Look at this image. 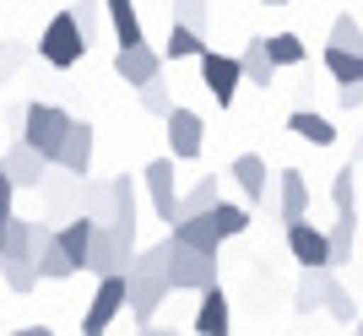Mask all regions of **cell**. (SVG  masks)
<instances>
[{"label":"cell","instance_id":"6da1fadb","mask_svg":"<svg viewBox=\"0 0 363 336\" xmlns=\"http://www.w3.org/2000/svg\"><path fill=\"white\" fill-rule=\"evenodd\" d=\"M168 239L152 250H136L130 266H125V315L136 325H152L157 320V309L168 304Z\"/></svg>","mask_w":363,"mask_h":336},{"label":"cell","instance_id":"7a4b0ae2","mask_svg":"<svg viewBox=\"0 0 363 336\" xmlns=\"http://www.w3.org/2000/svg\"><path fill=\"white\" fill-rule=\"evenodd\" d=\"M71 108L60 103H22V125H16V141H28L33 152L44 157V163H55V152H60L65 130H71Z\"/></svg>","mask_w":363,"mask_h":336},{"label":"cell","instance_id":"3957f363","mask_svg":"<svg viewBox=\"0 0 363 336\" xmlns=\"http://www.w3.org/2000/svg\"><path fill=\"white\" fill-rule=\"evenodd\" d=\"M82 55H87V38H82V28H76V16L71 11L49 16V28L38 33V60H44L49 71H76Z\"/></svg>","mask_w":363,"mask_h":336},{"label":"cell","instance_id":"277c9868","mask_svg":"<svg viewBox=\"0 0 363 336\" xmlns=\"http://www.w3.org/2000/svg\"><path fill=\"white\" fill-rule=\"evenodd\" d=\"M168 293H201L217 282V255H201V250H184L168 239Z\"/></svg>","mask_w":363,"mask_h":336},{"label":"cell","instance_id":"5b68a950","mask_svg":"<svg viewBox=\"0 0 363 336\" xmlns=\"http://www.w3.org/2000/svg\"><path fill=\"white\" fill-rule=\"evenodd\" d=\"M179 163L174 157H152L147 168H141V184H147V201H152V212L163 217V228H174V217H179Z\"/></svg>","mask_w":363,"mask_h":336},{"label":"cell","instance_id":"8992f818","mask_svg":"<svg viewBox=\"0 0 363 336\" xmlns=\"http://www.w3.org/2000/svg\"><path fill=\"white\" fill-rule=\"evenodd\" d=\"M196 65H201V82H206V92H212V103L233 108V98H239V87H244L239 60H233V55H217V49H201Z\"/></svg>","mask_w":363,"mask_h":336},{"label":"cell","instance_id":"52a82bcc","mask_svg":"<svg viewBox=\"0 0 363 336\" xmlns=\"http://www.w3.org/2000/svg\"><path fill=\"white\" fill-rule=\"evenodd\" d=\"M163 125H168V157H174V163H196L201 147H206V125H201V114L174 103Z\"/></svg>","mask_w":363,"mask_h":336},{"label":"cell","instance_id":"ba28073f","mask_svg":"<svg viewBox=\"0 0 363 336\" xmlns=\"http://www.w3.org/2000/svg\"><path fill=\"white\" fill-rule=\"evenodd\" d=\"M125 315V271L120 276H98V293H92V304L82 309V336L92 331H108V325Z\"/></svg>","mask_w":363,"mask_h":336},{"label":"cell","instance_id":"9c48e42d","mask_svg":"<svg viewBox=\"0 0 363 336\" xmlns=\"http://www.w3.org/2000/svg\"><path fill=\"white\" fill-rule=\"evenodd\" d=\"M130 255H136V250H125L120 239H114V228L92 223V239H87V260H82V271H92V276H120L125 266H130Z\"/></svg>","mask_w":363,"mask_h":336},{"label":"cell","instance_id":"30bf717a","mask_svg":"<svg viewBox=\"0 0 363 336\" xmlns=\"http://www.w3.org/2000/svg\"><path fill=\"white\" fill-rule=\"evenodd\" d=\"M38 196H44L49 223H55V228H60L65 217H76V212H82V206H76V201H82V179H76V174H65V168H49V174H44V184H38Z\"/></svg>","mask_w":363,"mask_h":336},{"label":"cell","instance_id":"8fae6325","mask_svg":"<svg viewBox=\"0 0 363 336\" xmlns=\"http://www.w3.org/2000/svg\"><path fill=\"white\" fill-rule=\"evenodd\" d=\"M92 147H98V136H92L87 120H71V130H65L60 152H55V163L49 168H65V174H76V179H87L92 174Z\"/></svg>","mask_w":363,"mask_h":336},{"label":"cell","instance_id":"7c38bea8","mask_svg":"<svg viewBox=\"0 0 363 336\" xmlns=\"http://www.w3.org/2000/svg\"><path fill=\"white\" fill-rule=\"evenodd\" d=\"M114 77H120L125 87H147L152 77H163V49H152V44L114 49Z\"/></svg>","mask_w":363,"mask_h":336},{"label":"cell","instance_id":"4fadbf2b","mask_svg":"<svg viewBox=\"0 0 363 336\" xmlns=\"http://www.w3.org/2000/svg\"><path fill=\"white\" fill-rule=\"evenodd\" d=\"M0 174L11 179V190H38V184H44V174H49V163L33 152L28 141H11V147L0 152Z\"/></svg>","mask_w":363,"mask_h":336},{"label":"cell","instance_id":"5bb4252c","mask_svg":"<svg viewBox=\"0 0 363 336\" xmlns=\"http://www.w3.org/2000/svg\"><path fill=\"white\" fill-rule=\"evenodd\" d=\"M288 250L293 260H298L303 271H315V266H331V245H325V228H315L309 217H298V223H288Z\"/></svg>","mask_w":363,"mask_h":336},{"label":"cell","instance_id":"9a60e30c","mask_svg":"<svg viewBox=\"0 0 363 336\" xmlns=\"http://www.w3.org/2000/svg\"><path fill=\"white\" fill-rule=\"evenodd\" d=\"M196 298H201V304H196V315H190V331H196V336H228V325H233L228 293L212 282V288H201Z\"/></svg>","mask_w":363,"mask_h":336},{"label":"cell","instance_id":"2e32d148","mask_svg":"<svg viewBox=\"0 0 363 336\" xmlns=\"http://www.w3.org/2000/svg\"><path fill=\"white\" fill-rule=\"evenodd\" d=\"M277 217H282V228L309 217V179H303L298 168H282L277 174Z\"/></svg>","mask_w":363,"mask_h":336},{"label":"cell","instance_id":"e0dca14e","mask_svg":"<svg viewBox=\"0 0 363 336\" xmlns=\"http://www.w3.org/2000/svg\"><path fill=\"white\" fill-rule=\"evenodd\" d=\"M233 184H239L244 206H260V201H266V184H272L266 157H260V152H239V157H233Z\"/></svg>","mask_w":363,"mask_h":336},{"label":"cell","instance_id":"ac0fdd59","mask_svg":"<svg viewBox=\"0 0 363 336\" xmlns=\"http://www.w3.org/2000/svg\"><path fill=\"white\" fill-rule=\"evenodd\" d=\"M168 239L184 245V250H201V255H217V250H223V233L212 228V217H206V212H201V217H179V223L168 228Z\"/></svg>","mask_w":363,"mask_h":336},{"label":"cell","instance_id":"d6986e66","mask_svg":"<svg viewBox=\"0 0 363 336\" xmlns=\"http://www.w3.org/2000/svg\"><path fill=\"white\" fill-rule=\"evenodd\" d=\"M325 245H331V266H347L352 245H358V206H336V223L325 228Z\"/></svg>","mask_w":363,"mask_h":336},{"label":"cell","instance_id":"ffe728a7","mask_svg":"<svg viewBox=\"0 0 363 336\" xmlns=\"http://www.w3.org/2000/svg\"><path fill=\"white\" fill-rule=\"evenodd\" d=\"M104 22L114 28L120 49H130V44H147V33H141V16H136V0H104Z\"/></svg>","mask_w":363,"mask_h":336},{"label":"cell","instance_id":"44dd1931","mask_svg":"<svg viewBox=\"0 0 363 336\" xmlns=\"http://www.w3.org/2000/svg\"><path fill=\"white\" fill-rule=\"evenodd\" d=\"M336 282V266H315V271L298 276V288H293V309L298 315H315L320 304H325V288Z\"/></svg>","mask_w":363,"mask_h":336},{"label":"cell","instance_id":"7402d4cb","mask_svg":"<svg viewBox=\"0 0 363 336\" xmlns=\"http://www.w3.org/2000/svg\"><path fill=\"white\" fill-rule=\"evenodd\" d=\"M288 130L298 141H309V147H336V125L325 120V114H315V108H293V114H288Z\"/></svg>","mask_w":363,"mask_h":336},{"label":"cell","instance_id":"603a6c76","mask_svg":"<svg viewBox=\"0 0 363 336\" xmlns=\"http://www.w3.org/2000/svg\"><path fill=\"white\" fill-rule=\"evenodd\" d=\"M76 206H82V217H87V223H114V184L108 179H82V201H76Z\"/></svg>","mask_w":363,"mask_h":336},{"label":"cell","instance_id":"cb8c5ba5","mask_svg":"<svg viewBox=\"0 0 363 336\" xmlns=\"http://www.w3.org/2000/svg\"><path fill=\"white\" fill-rule=\"evenodd\" d=\"M233 60H239V77L255 82V87H272L277 82V65H272V55H266V38H250L244 55H233Z\"/></svg>","mask_w":363,"mask_h":336},{"label":"cell","instance_id":"d4e9b609","mask_svg":"<svg viewBox=\"0 0 363 336\" xmlns=\"http://www.w3.org/2000/svg\"><path fill=\"white\" fill-rule=\"evenodd\" d=\"M206 217H212V228L223 233V239H239V233L250 228V206H244V201H223L217 196V206Z\"/></svg>","mask_w":363,"mask_h":336},{"label":"cell","instance_id":"484cf974","mask_svg":"<svg viewBox=\"0 0 363 336\" xmlns=\"http://www.w3.org/2000/svg\"><path fill=\"white\" fill-rule=\"evenodd\" d=\"M217 196H223V190H217L212 174H206V179H196V184H190V190L179 196V217H201V212H212ZM179 217H174V223H179Z\"/></svg>","mask_w":363,"mask_h":336},{"label":"cell","instance_id":"4316f807","mask_svg":"<svg viewBox=\"0 0 363 336\" xmlns=\"http://www.w3.org/2000/svg\"><path fill=\"white\" fill-rule=\"evenodd\" d=\"M266 55H272L277 71H303V38H298V33H277V38H266Z\"/></svg>","mask_w":363,"mask_h":336},{"label":"cell","instance_id":"83f0119b","mask_svg":"<svg viewBox=\"0 0 363 336\" xmlns=\"http://www.w3.org/2000/svg\"><path fill=\"white\" fill-rule=\"evenodd\" d=\"M201 49H206V33L179 28V22H168V60H196Z\"/></svg>","mask_w":363,"mask_h":336},{"label":"cell","instance_id":"f1b7e54d","mask_svg":"<svg viewBox=\"0 0 363 336\" xmlns=\"http://www.w3.org/2000/svg\"><path fill=\"white\" fill-rule=\"evenodd\" d=\"M0 288L6 293H33L38 288V266H33V260H0Z\"/></svg>","mask_w":363,"mask_h":336},{"label":"cell","instance_id":"f546056e","mask_svg":"<svg viewBox=\"0 0 363 336\" xmlns=\"http://www.w3.org/2000/svg\"><path fill=\"white\" fill-rule=\"evenodd\" d=\"M325 44H331V49H347V55H363V22L352 11H342L331 22V38H325Z\"/></svg>","mask_w":363,"mask_h":336},{"label":"cell","instance_id":"4dcf8cb0","mask_svg":"<svg viewBox=\"0 0 363 336\" xmlns=\"http://www.w3.org/2000/svg\"><path fill=\"white\" fill-rule=\"evenodd\" d=\"M325 71H331V82H363V55H347V49H331L325 44Z\"/></svg>","mask_w":363,"mask_h":336},{"label":"cell","instance_id":"1f68e13d","mask_svg":"<svg viewBox=\"0 0 363 336\" xmlns=\"http://www.w3.org/2000/svg\"><path fill=\"white\" fill-rule=\"evenodd\" d=\"M174 22L196 33H212V0H174Z\"/></svg>","mask_w":363,"mask_h":336},{"label":"cell","instance_id":"d6a6232c","mask_svg":"<svg viewBox=\"0 0 363 336\" xmlns=\"http://www.w3.org/2000/svg\"><path fill=\"white\" fill-rule=\"evenodd\" d=\"M141 92V108H147L152 120H168V108H174V92H168V82L163 77H152L147 87H136Z\"/></svg>","mask_w":363,"mask_h":336},{"label":"cell","instance_id":"836d02e7","mask_svg":"<svg viewBox=\"0 0 363 336\" xmlns=\"http://www.w3.org/2000/svg\"><path fill=\"white\" fill-rule=\"evenodd\" d=\"M320 309H325L331 320H342V325L358 320V304H352V293L342 288V282H331V288H325V304H320Z\"/></svg>","mask_w":363,"mask_h":336},{"label":"cell","instance_id":"e575fe53","mask_svg":"<svg viewBox=\"0 0 363 336\" xmlns=\"http://www.w3.org/2000/svg\"><path fill=\"white\" fill-rule=\"evenodd\" d=\"M71 16H76V28H82V38H87V44L104 33V0H76Z\"/></svg>","mask_w":363,"mask_h":336},{"label":"cell","instance_id":"d590c367","mask_svg":"<svg viewBox=\"0 0 363 336\" xmlns=\"http://www.w3.org/2000/svg\"><path fill=\"white\" fill-rule=\"evenodd\" d=\"M28 65V44H0V82H11Z\"/></svg>","mask_w":363,"mask_h":336},{"label":"cell","instance_id":"8d00e7d4","mask_svg":"<svg viewBox=\"0 0 363 336\" xmlns=\"http://www.w3.org/2000/svg\"><path fill=\"white\" fill-rule=\"evenodd\" d=\"M336 103L342 108H363V82H336Z\"/></svg>","mask_w":363,"mask_h":336},{"label":"cell","instance_id":"74e56055","mask_svg":"<svg viewBox=\"0 0 363 336\" xmlns=\"http://www.w3.org/2000/svg\"><path fill=\"white\" fill-rule=\"evenodd\" d=\"M11 212H16V190H11V179L0 174V223H6Z\"/></svg>","mask_w":363,"mask_h":336},{"label":"cell","instance_id":"f35d334b","mask_svg":"<svg viewBox=\"0 0 363 336\" xmlns=\"http://www.w3.org/2000/svg\"><path fill=\"white\" fill-rule=\"evenodd\" d=\"M11 336H55L49 325H22V331H11Z\"/></svg>","mask_w":363,"mask_h":336},{"label":"cell","instance_id":"ab89813d","mask_svg":"<svg viewBox=\"0 0 363 336\" xmlns=\"http://www.w3.org/2000/svg\"><path fill=\"white\" fill-rule=\"evenodd\" d=\"M266 6H293V0H266Z\"/></svg>","mask_w":363,"mask_h":336},{"label":"cell","instance_id":"60d3db41","mask_svg":"<svg viewBox=\"0 0 363 336\" xmlns=\"http://www.w3.org/2000/svg\"><path fill=\"white\" fill-rule=\"evenodd\" d=\"M352 336H363V325H358V320H352Z\"/></svg>","mask_w":363,"mask_h":336},{"label":"cell","instance_id":"b9f144b4","mask_svg":"<svg viewBox=\"0 0 363 336\" xmlns=\"http://www.w3.org/2000/svg\"><path fill=\"white\" fill-rule=\"evenodd\" d=\"M358 157H363V136H358Z\"/></svg>","mask_w":363,"mask_h":336},{"label":"cell","instance_id":"7bdbcfd3","mask_svg":"<svg viewBox=\"0 0 363 336\" xmlns=\"http://www.w3.org/2000/svg\"><path fill=\"white\" fill-rule=\"evenodd\" d=\"M0 233H6V223H0Z\"/></svg>","mask_w":363,"mask_h":336},{"label":"cell","instance_id":"ee69618b","mask_svg":"<svg viewBox=\"0 0 363 336\" xmlns=\"http://www.w3.org/2000/svg\"><path fill=\"white\" fill-rule=\"evenodd\" d=\"M92 336H104V331H92Z\"/></svg>","mask_w":363,"mask_h":336},{"label":"cell","instance_id":"f6af8a7d","mask_svg":"<svg viewBox=\"0 0 363 336\" xmlns=\"http://www.w3.org/2000/svg\"><path fill=\"white\" fill-rule=\"evenodd\" d=\"M0 44H6V38H0Z\"/></svg>","mask_w":363,"mask_h":336}]
</instances>
